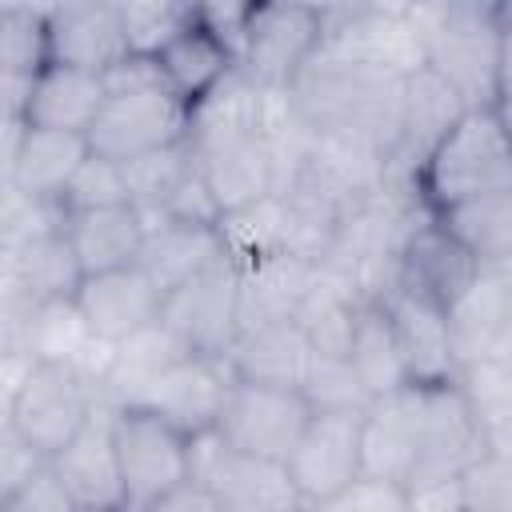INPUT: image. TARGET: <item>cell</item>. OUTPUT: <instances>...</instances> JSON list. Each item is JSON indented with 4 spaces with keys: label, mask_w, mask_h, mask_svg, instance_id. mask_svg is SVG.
I'll return each mask as SVG.
<instances>
[{
    "label": "cell",
    "mask_w": 512,
    "mask_h": 512,
    "mask_svg": "<svg viewBox=\"0 0 512 512\" xmlns=\"http://www.w3.org/2000/svg\"><path fill=\"white\" fill-rule=\"evenodd\" d=\"M188 112L192 108L168 84H152L136 92H108V104L100 108L88 132V144L92 152L128 164L136 156L188 140Z\"/></svg>",
    "instance_id": "obj_8"
},
{
    "label": "cell",
    "mask_w": 512,
    "mask_h": 512,
    "mask_svg": "<svg viewBox=\"0 0 512 512\" xmlns=\"http://www.w3.org/2000/svg\"><path fill=\"white\" fill-rule=\"evenodd\" d=\"M492 452H512V368L500 360L464 364L456 376Z\"/></svg>",
    "instance_id": "obj_37"
},
{
    "label": "cell",
    "mask_w": 512,
    "mask_h": 512,
    "mask_svg": "<svg viewBox=\"0 0 512 512\" xmlns=\"http://www.w3.org/2000/svg\"><path fill=\"white\" fill-rule=\"evenodd\" d=\"M100 396L72 376L60 364H36L32 376L20 384V392L12 396V404L4 408V420L40 452V456H60L76 432L88 424V416L96 412Z\"/></svg>",
    "instance_id": "obj_9"
},
{
    "label": "cell",
    "mask_w": 512,
    "mask_h": 512,
    "mask_svg": "<svg viewBox=\"0 0 512 512\" xmlns=\"http://www.w3.org/2000/svg\"><path fill=\"white\" fill-rule=\"evenodd\" d=\"M320 264L296 256V252H276L252 268L240 272V332L276 324V320H296Z\"/></svg>",
    "instance_id": "obj_29"
},
{
    "label": "cell",
    "mask_w": 512,
    "mask_h": 512,
    "mask_svg": "<svg viewBox=\"0 0 512 512\" xmlns=\"http://www.w3.org/2000/svg\"><path fill=\"white\" fill-rule=\"evenodd\" d=\"M264 112H268V88L256 84L240 64L188 112V144L196 152L264 136Z\"/></svg>",
    "instance_id": "obj_23"
},
{
    "label": "cell",
    "mask_w": 512,
    "mask_h": 512,
    "mask_svg": "<svg viewBox=\"0 0 512 512\" xmlns=\"http://www.w3.org/2000/svg\"><path fill=\"white\" fill-rule=\"evenodd\" d=\"M360 432H364V412H316L312 416L308 432L288 456V472L300 488L304 508L328 504L332 496H340L348 484L364 476Z\"/></svg>",
    "instance_id": "obj_13"
},
{
    "label": "cell",
    "mask_w": 512,
    "mask_h": 512,
    "mask_svg": "<svg viewBox=\"0 0 512 512\" xmlns=\"http://www.w3.org/2000/svg\"><path fill=\"white\" fill-rule=\"evenodd\" d=\"M232 384H236V372H232L228 356H184L160 376V384L148 392L144 408L156 412L160 420H168L176 432L200 436L220 424Z\"/></svg>",
    "instance_id": "obj_17"
},
{
    "label": "cell",
    "mask_w": 512,
    "mask_h": 512,
    "mask_svg": "<svg viewBox=\"0 0 512 512\" xmlns=\"http://www.w3.org/2000/svg\"><path fill=\"white\" fill-rule=\"evenodd\" d=\"M436 220L468 248L480 268L512 264V192H492L436 212Z\"/></svg>",
    "instance_id": "obj_34"
},
{
    "label": "cell",
    "mask_w": 512,
    "mask_h": 512,
    "mask_svg": "<svg viewBox=\"0 0 512 512\" xmlns=\"http://www.w3.org/2000/svg\"><path fill=\"white\" fill-rule=\"evenodd\" d=\"M456 484L460 512H512V452L488 448Z\"/></svg>",
    "instance_id": "obj_44"
},
{
    "label": "cell",
    "mask_w": 512,
    "mask_h": 512,
    "mask_svg": "<svg viewBox=\"0 0 512 512\" xmlns=\"http://www.w3.org/2000/svg\"><path fill=\"white\" fill-rule=\"evenodd\" d=\"M488 360H500L504 368H512V320H508V328H504V336H500V344L492 348Z\"/></svg>",
    "instance_id": "obj_51"
},
{
    "label": "cell",
    "mask_w": 512,
    "mask_h": 512,
    "mask_svg": "<svg viewBox=\"0 0 512 512\" xmlns=\"http://www.w3.org/2000/svg\"><path fill=\"white\" fill-rule=\"evenodd\" d=\"M116 456L128 492V512H140L156 496L172 492L188 480V436L176 432L148 408H120L116 412Z\"/></svg>",
    "instance_id": "obj_12"
},
{
    "label": "cell",
    "mask_w": 512,
    "mask_h": 512,
    "mask_svg": "<svg viewBox=\"0 0 512 512\" xmlns=\"http://www.w3.org/2000/svg\"><path fill=\"white\" fill-rule=\"evenodd\" d=\"M188 480L208 484L224 512H308L288 464L244 456L216 428L188 436Z\"/></svg>",
    "instance_id": "obj_4"
},
{
    "label": "cell",
    "mask_w": 512,
    "mask_h": 512,
    "mask_svg": "<svg viewBox=\"0 0 512 512\" xmlns=\"http://www.w3.org/2000/svg\"><path fill=\"white\" fill-rule=\"evenodd\" d=\"M512 320V264L508 268H480L472 288L448 308V332L456 364L488 360Z\"/></svg>",
    "instance_id": "obj_24"
},
{
    "label": "cell",
    "mask_w": 512,
    "mask_h": 512,
    "mask_svg": "<svg viewBox=\"0 0 512 512\" xmlns=\"http://www.w3.org/2000/svg\"><path fill=\"white\" fill-rule=\"evenodd\" d=\"M312 416L316 412H312L308 396L296 388H268V384L236 380L224 400L216 432L228 440V448H236L244 456L288 464V456L296 452Z\"/></svg>",
    "instance_id": "obj_7"
},
{
    "label": "cell",
    "mask_w": 512,
    "mask_h": 512,
    "mask_svg": "<svg viewBox=\"0 0 512 512\" xmlns=\"http://www.w3.org/2000/svg\"><path fill=\"white\" fill-rule=\"evenodd\" d=\"M104 104H108V84H104V76L80 72V68H64V64H48V68L32 80V96H28L24 120H28L32 128H52V132L88 136Z\"/></svg>",
    "instance_id": "obj_27"
},
{
    "label": "cell",
    "mask_w": 512,
    "mask_h": 512,
    "mask_svg": "<svg viewBox=\"0 0 512 512\" xmlns=\"http://www.w3.org/2000/svg\"><path fill=\"white\" fill-rule=\"evenodd\" d=\"M420 396V432H416V468L408 488L460 480L464 468H472L488 440L460 392V384H416Z\"/></svg>",
    "instance_id": "obj_10"
},
{
    "label": "cell",
    "mask_w": 512,
    "mask_h": 512,
    "mask_svg": "<svg viewBox=\"0 0 512 512\" xmlns=\"http://www.w3.org/2000/svg\"><path fill=\"white\" fill-rule=\"evenodd\" d=\"M64 236L84 268V276L116 272L140 264L148 224L132 204L120 208H96V212H72L64 224Z\"/></svg>",
    "instance_id": "obj_28"
},
{
    "label": "cell",
    "mask_w": 512,
    "mask_h": 512,
    "mask_svg": "<svg viewBox=\"0 0 512 512\" xmlns=\"http://www.w3.org/2000/svg\"><path fill=\"white\" fill-rule=\"evenodd\" d=\"M496 20L504 28V44H500V84H496V112L512 136V4H496Z\"/></svg>",
    "instance_id": "obj_49"
},
{
    "label": "cell",
    "mask_w": 512,
    "mask_h": 512,
    "mask_svg": "<svg viewBox=\"0 0 512 512\" xmlns=\"http://www.w3.org/2000/svg\"><path fill=\"white\" fill-rule=\"evenodd\" d=\"M392 332L400 340L404 364H408V380L412 384H452L460 376L456 352H452V332H448V312L412 296L408 288L392 284L380 296Z\"/></svg>",
    "instance_id": "obj_20"
},
{
    "label": "cell",
    "mask_w": 512,
    "mask_h": 512,
    "mask_svg": "<svg viewBox=\"0 0 512 512\" xmlns=\"http://www.w3.org/2000/svg\"><path fill=\"white\" fill-rule=\"evenodd\" d=\"M476 276L480 264L468 256V248L436 220V212H420L400 244L396 284L448 312L472 288Z\"/></svg>",
    "instance_id": "obj_14"
},
{
    "label": "cell",
    "mask_w": 512,
    "mask_h": 512,
    "mask_svg": "<svg viewBox=\"0 0 512 512\" xmlns=\"http://www.w3.org/2000/svg\"><path fill=\"white\" fill-rule=\"evenodd\" d=\"M320 40H324V8L288 4V0L252 4L244 24L240 68L264 88H288L304 72V64L320 52Z\"/></svg>",
    "instance_id": "obj_6"
},
{
    "label": "cell",
    "mask_w": 512,
    "mask_h": 512,
    "mask_svg": "<svg viewBox=\"0 0 512 512\" xmlns=\"http://www.w3.org/2000/svg\"><path fill=\"white\" fill-rule=\"evenodd\" d=\"M160 72H164V84L192 108L200 104L232 68H236V56L228 52V44H220L200 20H192L160 56H156Z\"/></svg>",
    "instance_id": "obj_32"
},
{
    "label": "cell",
    "mask_w": 512,
    "mask_h": 512,
    "mask_svg": "<svg viewBox=\"0 0 512 512\" xmlns=\"http://www.w3.org/2000/svg\"><path fill=\"white\" fill-rule=\"evenodd\" d=\"M68 212L60 200H36L16 188H4V208H0V248H16L52 232H64Z\"/></svg>",
    "instance_id": "obj_43"
},
{
    "label": "cell",
    "mask_w": 512,
    "mask_h": 512,
    "mask_svg": "<svg viewBox=\"0 0 512 512\" xmlns=\"http://www.w3.org/2000/svg\"><path fill=\"white\" fill-rule=\"evenodd\" d=\"M88 152H92L88 136L28 124L16 156L4 164V188H16L36 200H60L64 188L72 184L76 168L88 160Z\"/></svg>",
    "instance_id": "obj_25"
},
{
    "label": "cell",
    "mask_w": 512,
    "mask_h": 512,
    "mask_svg": "<svg viewBox=\"0 0 512 512\" xmlns=\"http://www.w3.org/2000/svg\"><path fill=\"white\" fill-rule=\"evenodd\" d=\"M468 112V104L424 64L412 76H404L400 92V140L392 156V188L416 192V172L432 156V148L456 128V120Z\"/></svg>",
    "instance_id": "obj_15"
},
{
    "label": "cell",
    "mask_w": 512,
    "mask_h": 512,
    "mask_svg": "<svg viewBox=\"0 0 512 512\" xmlns=\"http://www.w3.org/2000/svg\"><path fill=\"white\" fill-rule=\"evenodd\" d=\"M196 156H200V172L220 204V216L260 204V200L276 196V188H280L276 156L264 136L232 140V144H220V148H208Z\"/></svg>",
    "instance_id": "obj_26"
},
{
    "label": "cell",
    "mask_w": 512,
    "mask_h": 512,
    "mask_svg": "<svg viewBox=\"0 0 512 512\" xmlns=\"http://www.w3.org/2000/svg\"><path fill=\"white\" fill-rule=\"evenodd\" d=\"M316 360L312 340L296 320H276L260 328H244L236 344L228 348V364L236 380L268 384V388H296L304 392L308 368Z\"/></svg>",
    "instance_id": "obj_22"
},
{
    "label": "cell",
    "mask_w": 512,
    "mask_h": 512,
    "mask_svg": "<svg viewBox=\"0 0 512 512\" xmlns=\"http://www.w3.org/2000/svg\"><path fill=\"white\" fill-rule=\"evenodd\" d=\"M192 164H196V148L188 140H180L172 148H160V152H148V156H136V160L124 164L128 200L144 216V224L160 220L168 196L180 188V180L192 172Z\"/></svg>",
    "instance_id": "obj_38"
},
{
    "label": "cell",
    "mask_w": 512,
    "mask_h": 512,
    "mask_svg": "<svg viewBox=\"0 0 512 512\" xmlns=\"http://www.w3.org/2000/svg\"><path fill=\"white\" fill-rule=\"evenodd\" d=\"M308 512H408V488L392 484V480L360 476L340 496H332L328 504L308 508Z\"/></svg>",
    "instance_id": "obj_45"
},
{
    "label": "cell",
    "mask_w": 512,
    "mask_h": 512,
    "mask_svg": "<svg viewBox=\"0 0 512 512\" xmlns=\"http://www.w3.org/2000/svg\"><path fill=\"white\" fill-rule=\"evenodd\" d=\"M48 52L52 64L80 72H112L128 52V36L116 4H48Z\"/></svg>",
    "instance_id": "obj_19"
},
{
    "label": "cell",
    "mask_w": 512,
    "mask_h": 512,
    "mask_svg": "<svg viewBox=\"0 0 512 512\" xmlns=\"http://www.w3.org/2000/svg\"><path fill=\"white\" fill-rule=\"evenodd\" d=\"M400 92L404 80L392 72H380L360 60H344L332 52H316L304 72L288 84V96L300 112V120L324 136V132H356L372 136L392 148L400 140Z\"/></svg>",
    "instance_id": "obj_1"
},
{
    "label": "cell",
    "mask_w": 512,
    "mask_h": 512,
    "mask_svg": "<svg viewBox=\"0 0 512 512\" xmlns=\"http://www.w3.org/2000/svg\"><path fill=\"white\" fill-rule=\"evenodd\" d=\"M324 52L372 64L392 76H412L424 68V36L412 24L408 4H352L324 8Z\"/></svg>",
    "instance_id": "obj_5"
},
{
    "label": "cell",
    "mask_w": 512,
    "mask_h": 512,
    "mask_svg": "<svg viewBox=\"0 0 512 512\" xmlns=\"http://www.w3.org/2000/svg\"><path fill=\"white\" fill-rule=\"evenodd\" d=\"M140 512H224V508H220V500L212 496L208 484L184 480V484H176L172 492H164V496H156L152 504H144Z\"/></svg>",
    "instance_id": "obj_48"
},
{
    "label": "cell",
    "mask_w": 512,
    "mask_h": 512,
    "mask_svg": "<svg viewBox=\"0 0 512 512\" xmlns=\"http://www.w3.org/2000/svg\"><path fill=\"white\" fill-rule=\"evenodd\" d=\"M184 356H192V352H184V344L160 320L148 324L144 332L116 344V360H112L100 400L112 408H144V400L160 384V376Z\"/></svg>",
    "instance_id": "obj_30"
},
{
    "label": "cell",
    "mask_w": 512,
    "mask_h": 512,
    "mask_svg": "<svg viewBox=\"0 0 512 512\" xmlns=\"http://www.w3.org/2000/svg\"><path fill=\"white\" fill-rule=\"evenodd\" d=\"M64 212H96V208H120L132 204L128 200V180H124V164L108 160L100 152H88V160L76 168L72 184L60 196Z\"/></svg>",
    "instance_id": "obj_42"
},
{
    "label": "cell",
    "mask_w": 512,
    "mask_h": 512,
    "mask_svg": "<svg viewBox=\"0 0 512 512\" xmlns=\"http://www.w3.org/2000/svg\"><path fill=\"white\" fill-rule=\"evenodd\" d=\"M48 464H52L48 456H40L8 420H0V500L12 496L20 484H28Z\"/></svg>",
    "instance_id": "obj_47"
},
{
    "label": "cell",
    "mask_w": 512,
    "mask_h": 512,
    "mask_svg": "<svg viewBox=\"0 0 512 512\" xmlns=\"http://www.w3.org/2000/svg\"><path fill=\"white\" fill-rule=\"evenodd\" d=\"M304 396H308L312 412H364L372 404V396L360 384L352 360L348 356H320V352L308 368Z\"/></svg>",
    "instance_id": "obj_41"
},
{
    "label": "cell",
    "mask_w": 512,
    "mask_h": 512,
    "mask_svg": "<svg viewBox=\"0 0 512 512\" xmlns=\"http://www.w3.org/2000/svg\"><path fill=\"white\" fill-rule=\"evenodd\" d=\"M360 308H364V296L348 280H340L336 272L320 268L300 312H296V324L304 328V336L312 340V348L320 356H348Z\"/></svg>",
    "instance_id": "obj_33"
},
{
    "label": "cell",
    "mask_w": 512,
    "mask_h": 512,
    "mask_svg": "<svg viewBox=\"0 0 512 512\" xmlns=\"http://www.w3.org/2000/svg\"><path fill=\"white\" fill-rule=\"evenodd\" d=\"M492 192H512V136L496 108H476L432 148L416 172V196L428 212H444Z\"/></svg>",
    "instance_id": "obj_3"
},
{
    "label": "cell",
    "mask_w": 512,
    "mask_h": 512,
    "mask_svg": "<svg viewBox=\"0 0 512 512\" xmlns=\"http://www.w3.org/2000/svg\"><path fill=\"white\" fill-rule=\"evenodd\" d=\"M360 384L368 388L372 400L388 396V392H400L408 388V364H404V352H400V340L392 332V320L384 312L380 300H364L360 308V320H356V336H352V352H348Z\"/></svg>",
    "instance_id": "obj_35"
},
{
    "label": "cell",
    "mask_w": 512,
    "mask_h": 512,
    "mask_svg": "<svg viewBox=\"0 0 512 512\" xmlns=\"http://www.w3.org/2000/svg\"><path fill=\"white\" fill-rule=\"evenodd\" d=\"M160 324L192 356H228L240 336V268L228 260L172 288L160 308Z\"/></svg>",
    "instance_id": "obj_11"
},
{
    "label": "cell",
    "mask_w": 512,
    "mask_h": 512,
    "mask_svg": "<svg viewBox=\"0 0 512 512\" xmlns=\"http://www.w3.org/2000/svg\"><path fill=\"white\" fill-rule=\"evenodd\" d=\"M220 252L232 268H252L276 252H288V208L280 196L248 204L240 212H224L216 224Z\"/></svg>",
    "instance_id": "obj_36"
},
{
    "label": "cell",
    "mask_w": 512,
    "mask_h": 512,
    "mask_svg": "<svg viewBox=\"0 0 512 512\" xmlns=\"http://www.w3.org/2000/svg\"><path fill=\"white\" fill-rule=\"evenodd\" d=\"M424 36V64L468 104L496 108L504 28L496 4H408Z\"/></svg>",
    "instance_id": "obj_2"
},
{
    "label": "cell",
    "mask_w": 512,
    "mask_h": 512,
    "mask_svg": "<svg viewBox=\"0 0 512 512\" xmlns=\"http://www.w3.org/2000/svg\"><path fill=\"white\" fill-rule=\"evenodd\" d=\"M408 512H460V484L440 480V484L408 488Z\"/></svg>",
    "instance_id": "obj_50"
},
{
    "label": "cell",
    "mask_w": 512,
    "mask_h": 512,
    "mask_svg": "<svg viewBox=\"0 0 512 512\" xmlns=\"http://www.w3.org/2000/svg\"><path fill=\"white\" fill-rule=\"evenodd\" d=\"M220 260L224 252H220L216 228H196V224H176V220L152 224L144 236V252H140V268L156 280L164 296Z\"/></svg>",
    "instance_id": "obj_31"
},
{
    "label": "cell",
    "mask_w": 512,
    "mask_h": 512,
    "mask_svg": "<svg viewBox=\"0 0 512 512\" xmlns=\"http://www.w3.org/2000/svg\"><path fill=\"white\" fill-rule=\"evenodd\" d=\"M116 8L128 36V52L152 60L196 20V4H172V0H120Z\"/></svg>",
    "instance_id": "obj_40"
},
{
    "label": "cell",
    "mask_w": 512,
    "mask_h": 512,
    "mask_svg": "<svg viewBox=\"0 0 512 512\" xmlns=\"http://www.w3.org/2000/svg\"><path fill=\"white\" fill-rule=\"evenodd\" d=\"M52 64L48 52V8H4L0 12V76L36 80Z\"/></svg>",
    "instance_id": "obj_39"
},
{
    "label": "cell",
    "mask_w": 512,
    "mask_h": 512,
    "mask_svg": "<svg viewBox=\"0 0 512 512\" xmlns=\"http://www.w3.org/2000/svg\"><path fill=\"white\" fill-rule=\"evenodd\" d=\"M116 412L120 408L100 400L88 424L76 432V440L60 456H52L56 476L64 480V488L76 496L84 512H128V492H124L116 436H112Z\"/></svg>",
    "instance_id": "obj_16"
},
{
    "label": "cell",
    "mask_w": 512,
    "mask_h": 512,
    "mask_svg": "<svg viewBox=\"0 0 512 512\" xmlns=\"http://www.w3.org/2000/svg\"><path fill=\"white\" fill-rule=\"evenodd\" d=\"M416 432H420V396L416 384L388 392L364 408V432H360V452H364V476L404 484L412 480L416 468Z\"/></svg>",
    "instance_id": "obj_21"
},
{
    "label": "cell",
    "mask_w": 512,
    "mask_h": 512,
    "mask_svg": "<svg viewBox=\"0 0 512 512\" xmlns=\"http://www.w3.org/2000/svg\"><path fill=\"white\" fill-rule=\"evenodd\" d=\"M72 300L84 312L88 328L108 344H120V340L144 332L148 324L160 320V308H164V292L140 264L84 276Z\"/></svg>",
    "instance_id": "obj_18"
},
{
    "label": "cell",
    "mask_w": 512,
    "mask_h": 512,
    "mask_svg": "<svg viewBox=\"0 0 512 512\" xmlns=\"http://www.w3.org/2000/svg\"><path fill=\"white\" fill-rule=\"evenodd\" d=\"M0 512H84V508L76 504V496L64 488V480L48 464L28 484H20L12 496H4L0 500Z\"/></svg>",
    "instance_id": "obj_46"
}]
</instances>
